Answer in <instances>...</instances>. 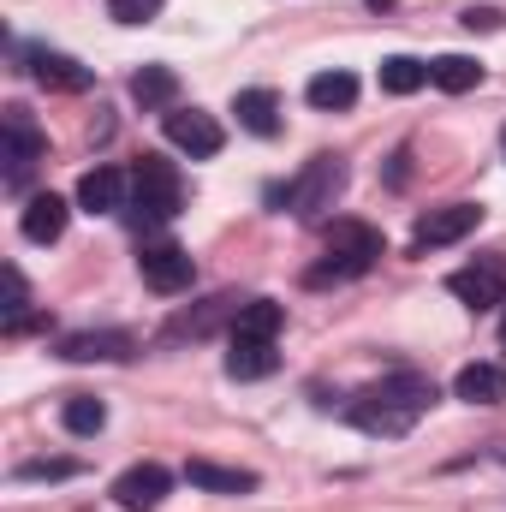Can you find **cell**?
<instances>
[{
    "label": "cell",
    "instance_id": "cell-1",
    "mask_svg": "<svg viewBox=\"0 0 506 512\" xmlns=\"http://www.w3.org/2000/svg\"><path fill=\"white\" fill-rule=\"evenodd\" d=\"M429 405H435V382H429V376L399 370V376H381L376 387L352 393L346 417H352L364 435H411V429H417V417H423Z\"/></svg>",
    "mask_w": 506,
    "mask_h": 512
},
{
    "label": "cell",
    "instance_id": "cell-2",
    "mask_svg": "<svg viewBox=\"0 0 506 512\" xmlns=\"http://www.w3.org/2000/svg\"><path fill=\"white\" fill-rule=\"evenodd\" d=\"M381 256H387V239L364 221H334L328 227V262L310 268V286H328V280H358L370 274Z\"/></svg>",
    "mask_w": 506,
    "mask_h": 512
},
{
    "label": "cell",
    "instance_id": "cell-3",
    "mask_svg": "<svg viewBox=\"0 0 506 512\" xmlns=\"http://www.w3.org/2000/svg\"><path fill=\"white\" fill-rule=\"evenodd\" d=\"M340 191H346V161H340V155H310L304 173L286 179L268 203L286 209V215H322V209H334Z\"/></svg>",
    "mask_w": 506,
    "mask_h": 512
},
{
    "label": "cell",
    "instance_id": "cell-4",
    "mask_svg": "<svg viewBox=\"0 0 506 512\" xmlns=\"http://www.w3.org/2000/svg\"><path fill=\"white\" fill-rule=\"evenodd\" d=\"M185 209V185H179V167L161 161V155H143L131 167V215L137 221H173Z\"/></svg>",
    "mask_w": 506,
    "mask_h": 512
},
{
    "label": "cell",
    "instance_id": "cell-5",
    "mask_svg": "<svg viewBox=\"0 0 506 512\" xmlns=\"http://www.w3.org/2000/svg\"><path fill=\"white\" fill-rule=\"evenodd\" d=\"M477 221H483V209H477V203H447V209H429V215L411 227V251L429 256V251H441V245H459V239H471V233H477Z\"/></svg>",
    "mask_w": 506,
    "mask_h": 512
},
{
    "label": "cell",
    "instance_id": "cell-6",
    "mask_svg": "<svg viewBox=\"0 0 506 512\" xmlns=\"http://www.w3.org/2000/svg\"><path fill=\"white\" fill-rule=\"evenodd\" d=\"M0 131H6V155H0V161H6V185L18 191V185L30 179V167L48 155V137L30 126L24 108H6V114H0Z\"/></svg>",
    "mask_w": 506,
    "mask_h": 512
},
{
    "label": "cell",
    "instance_id": "cell-7",
    "mask_svg": "<svg viewBox=\"0 0 506 512\" xmlns=\"http://www.w3.org/2000/svg\"><path fill=\"white\" fill-rule=\"evenodd\" d=\"M137 274H143V286H155V292H185V286L197 280V262H191L185 245L155 239V245L137 251Z\"/></svg>",
    "mask_w": 506,
    "mask_h": 512
},
{
    "label": "cell",
    "instance_id": "cell-8",
    "mask_svg": "<svg viewBox=\"0 0 506 512\" xmlns=\"http://www.w3.org/2000/svg\"><path fill=\"white\" fill-rule=\"evenodd\" d=\"M161 131H167V143H173V149H185L191 161H209V155H221V143H227L221 120H215V114H203V108H173V114L161 120Z\"/></svg>",
    "mask_w": 506,
    "mask_h": 512
},
{
    "label": "cell",
    "instance_id": "cell-9",
    "mask_svg": "<svg viewBox=\"0 0 506 512\" xmlns=\"http://www.w3.org/2000/svg\"><path fill=\"white\" fill-rule=\"evenodd\" d=\"M447 292L471 310H495L506 304V256H477V268H459L447 274Z\"/></svg>",
    "mask_w": 506,
    "mask_h": 512
},
{
    "label": "cell",
    "instance_id": "cell-10",
    "mask_svg": "<svg viewBox=\"0 0 506 512\" xmlns=\"http://www.w3.org/2000/svg\"><path fill=\"white\" fill-rule=\"evenodd\" d=\"M167 489H173V471L155 465V459H143V465H131V471L114 477V501L126 512H155L167 501Z\"/></svg>",
    "mask_w": 506,
    "mask_h": 512
},
{
    "label": "cell",
    "instance_id": "cell-11",
    "mask_svg": "<svg viewBox=\"0 0 506 512\" xmlns=\"http://www.w3.org/2000/svg\"><path fill=\"white\" fill-rule=\"evenodd\" d=\"M126 191H131V179L120 173V167H90L84 179H78V209L84 215H114V209H126Z\"/></svg>",
    "mask_w": 506,
    "mask_h": 512
},
{
    "label": "cell",
    "instance_id": "cell-12",
    "mask_svg": "<svg viewBox=\"0 0 506 512\" xmlns=\"http://www.w3.org/2000/svg\"><path fill=\"white\" fill-rule=\"evenodd\" d=\"M24 60H30V78H36L42 90H66V96L90 90V66H78L72 54H54V48H30Z\"/></svg>",
    "mask_w": 506,
    "mask_h": 512
},
{
    "label": "cell",
    "instance_id": "cell-13",
    "mask_svg": "<svg viewBox=\"0 0 506 512\" xmlns=\"http://www.w3.org/2000/svg\"><path fill=\"white\" fill-rule=\"evenodd\" d=\"M60 358H66V364H120V358H131V334H120V328L66 334V340H60Z\"/></svg>",
    "mask_w": 506,
    "mask_h": 512
},
{
    "label": "cell",
    "instance_id": "cell-14",
    "mask_svg": "<svg viewBox=\"0 0 506 512\" xmlns=\"http://www.w3.org/2000/svg\"><path fill=\"white\" fill-rule=\"evenodd\" d=\"M66 197H54V191H36L30 203H24V215H18V233L30 239V245H54L60 233H66Z\"/></svg>",
    "mask_w": 506,
    "mask_h": 512
},
{
    "label": "cell",
    "instance_id": "cell-15",
    "mask_svg": "<svg viewBox=\"0 0 506 512\" xmlns=\"http://www.w3.org/2000/svg\"><path fill=\"white\" fill-rule=\"evenodd\" d=\"M185 483L191 489H209V495H256V471H239V465H215V459H191L185 465Z\"/></svg>",
    "mask_w": 506,
    "mask_h": 512
},
{
    "label": "cell",
    "instance_id": "cell-16",
    "mask_svg": "<svg viewBox=\"0 0 506 512\" xmlns=\"http://www.w3.org/2000/svg\"><path fill=\"white\" fill-rule=\"evenodd\" d=\"M453 393L465 405H501L506 399V364H465L453 376Z\"/></svg>",
    "mask_w": 506,
    "mask_h": 512
},
{
    "label": "cell",
    "instance_id": "cell-17",
    "mask_svg": "<svg viewBox=\"0 0 506 512\" xmlns=\"http://www.w3.org/2000/svg\"><path fill=\"white\" fill-rule=\"evenodd\" d=\"M280 328H286V304L274 298H251L233 310V340H274Z\"/></svg>",
    "mask_w": 506,
    "mask_h": 512
},
{
    "label": "cell",
    "instance_id": "cell-18",
    "mask_svg": "<svg viewBox=\"0 0 506 512\" xmlns=\"http://www.w3.org/2000/svg\"><path fill=\"white\" fill-rule=\"evenodd\" d=\"M274 370H280L274 340H233V352H227V376H233V382H262V376H274Z\"/></svg>",
    "mask_w": 506,
    "mask_h": 512
},
{
    "label": "cell",
    "instance_id": "cell-19",
    "mask_svg": "<svg viewBox=\"0 0 506 512\" xmlns=\"http://www.w3.org/2000/svg\"><path fill=\"white\" fill-rule=\"evenodd\" d=\"M304 102L322 108V114H346V108L358 102V78H352V72H316V78L304 84Z\"/></svg>",
    "mask_w": 506,
    "mask_h": 512
},
{
    "label": "cell",
    "instance_id": "cell-20",
    "mask_svg": "<svg viewBox=\"0 0 506 512\" xmlns=\"http://www.w3.org/2000/svg\"><path fill=\"white\" fill-rule=\"evenodd\" d=\"M233 114H239V126L251 131V137H274L280 131V96L274 90H239Z\"/></svg>",
    "mask_w": 506,
    "mask_h": 512
},
{
    "label": "cell",
    "instance_id": "cell-21",
    "mask_svg": "<svg viewBox=\"0 0 506 512\" xmlns=\"http://www.w3.org/2000/svg\"><path fill=\"white\" fill-rule=\"evenodd\" d=\"M179 96V72L173 66H137L131 72V102L137 108H173Z\"/></svg>",
    "mask_w": 506,
    "mask_h": 512
},
{
    "label": "cell",
    "instance_id": "cell-22",
    "mask_svg": "<svg viewBox=\"0 0 506 512\" xmlns=\"http://www.w3.org/2000/svg\"><path fill=\"white\" fill-rule=\"evenodd\" d=\"M429 84L447 90V96H465V90L483 84V66L471 54H441V60H429Z\"/></svg>",
    "mask_w": 506,
    "mask_h": 512
},
{
    "label": "cell",
    "instance_id": "cell-23",
    "mask_svg": "<svg viewBox=\"0 0 506 512\" xmlns=\"http://www.w3.org/2000/svg\"><path fill=\"white\" fill-rule=\"evenodd\" d=\"M423 84H429V60H411V54L381 60V90H387V96H411V90H423Z\"/></svg>",
    "mask_w": 506,
    "mask_h": 512
},
{
    "label": "cell",
    "instance_id": "cell-24",
    "mask_svg": "<svg viewBox=\"0 0 506 512\" xmlns=\"http://www.w3.org/2000/svg\"><path fill=\"white\" fill-rule=\"evenodd\" d=\"M60 423H66L72 435H102V423H108V405H102L96 393H72V399L60 405Z\"/></svg>",
    "mask_w": 506,
    "mask_h": 512
},
{
    "label": "cell",
    "instance_id": "cell-25",
    "mask_svg": "<svg viewBox=\"0 0 506 512\" xmlns=\"http://www.w3.org/2000/svg\"><path fill=\"white\" fill-rule=\"evenodd\" d=\"M12 477L18 483H66V477H78V465L72 459H24Z\"/></svg>",
    "mask_w": 506,
    "mask_h": 512
},
{
    "label": "cell",
    "instance_id": "cell-26",
    "mask_svg": "<svg viewBox=\"0 0 506 512\" xmlns=\"http://www.w3.org/2000/svg\"><path fill=\"white\" fill-rule=\"evenodd\" d=\"M108 12H114V24H149L161 12V0H108Z\"/></svg>",
    "mask_w": 506,
    "mask_h": 512
},
{
    "label": "cell",
    "instance_id": "cell-27",
    "mask_svg": "<svg viewBox=\"0 0 506 512\" xmlns=\"http://www.w3.org/2000/svg\"><path fill=\"white\" fill-rule=\"evenodd\" d=\"M506 18L501 12H495V6H471V12H465V30H501Z\"/></svg>",
    "mask_w": 506,
    "mask_h": 512
},
{
    "label": "cell",
    "instance_id": "cell-28",
    "mask_svg": "<svg viewBox=\"0 0 506 512\" xmlns=\"http://www.w3.org/2000/svg\"><path fill=\"white\" fill-rule=\"evenodd\" d=\"M364 6H376V12H387V6H399V0H364Z\"/></svg>",
    "mask_w": 506,
    "mask_h": 512
},
{
    "label": "cell",
    "instance_id": "cell-29",
    "mask_svg": "<svg viewBox=\"0 0 506 512\" xmlns=\"http://www.w3.org/2000/svg\"><path fill=\"white\" fill-rule=\"evenodd\" d=\"M501 346H506V316H501Z\"/></svg>",
    "mask_w": 506,
    "mask_h": 512
},
{
    "label": "cell",
    "instance_id": "cell-30",
    "mask_svg": "<svg viewBox=\"0 0 506 512\" xmlns=\"http://www.w3.org/2000/svg\"><path fill=\"white\" fill-rule=\"evenodd\" d=\"M501 149H506V131H501Z\"/></svg>",
    "mask_w": 506,
    "mask_h": 512
}]
</instances>
